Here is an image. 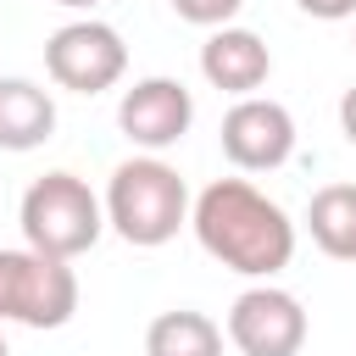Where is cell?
<instances>
[{
	"mask_svg": "<svg viewBox=\"0 0 356 356\" xmlns=\"http://www.w3.org/2000/svg\"><path fill=\"white\" fill-rule=\"evenodd\" d=\"M189 228L211 261H222L239 278L273 284L295 261V222L278 200H267L250 178H211L189 200Z\"/></svg>",
	"mask_w": 356,
	"mask_h": 356,
	"instance_id": "obj_1",
	"label": "cell"
},
{
	"mask_svg": "<svg viewBox=\"0 0 356 356\" xmlns=\"http://www.w3.org/2000/svg\"><path fill=\"white\" fill-rule=\"evenodd\" d=\"M100 206H106V228H117V239H128L134 250H156V245L178 239V228L189 222V184L161 156H128L111 167Z\"/></svg>",
	"mask_w": 356,
	"mask_h": 356,
	"instance_id": "obj_2",
	"label": "cell"
},
{
	"mask_svg": "<svg viewBox=\"0 0 356 356\" xmlns=\"http://www.w3.org/2000/svg\"><path fill=\"white\" fill-rule=\"evenodd\" d=\"M17 222H22V245L39 250V256H56V261H72L83 256L100 234H106V206L100 195L78 178V172H44L22 189V206H17Z\"/></svg>",
	"mask_w": 356,
	"mask_h": 356,
	"instance_id": "obj_3",
	"label": "cell"
},
{
	"mask_svg": "<svg viewBox=\"0 0 356 356\" xmlns=\"http://www.w3.org/2000/svg\"><path fill=\"white\" fill-rule=\"evenodd\" d=\"M78 312V273L72 261L39 256L28 245L0 250V323L22 328H67Z\"/></svg>",
	"mask_w": 356,
	"mask_h": 356,
	"instance_id": "obj_4",
	"label": "cell"
},
{
	"mask_svg": "<svg viewBox=\"0 0 356 356\" xmlns=\"http://www.w3.org/2000/svg\"><path fill=\"white\" fill-rule=\"evenodd\" d=\"M44 72L56 89H72V95H106L122 83L128 72V44L111 22L100 17H78V22H61L50 39H44Z\"/></svg>",
	"mask_w": 356,
	"mask_h": 356,
	"instance_id": "obj_5",
	"label": "cell"
},
{
	"mask_svg": "<svg viewBox=\"0 0 356 356\" xmlns=\"http://www.w3.org/2000/svg\"><path fill=\"white\" fill-rule=\"evenodd\" d=\"M228 345L239 356H300L306 306L278 284H250L228 306Z\"/></svg>",
	"mask_w": 356,
	"mask_h": 356,
	"instance_id": "obj_6",
	"label": "cell"
},
{
	"mask_svg": "<svg viewBox=\"0 0 356 356\" xmlns=\"http://www.w3.org/2000/svg\"><path fill=\"white\" fill-rule=\"evenodd\" d=\"M222 156L239 167V172H273L295 156V117L284 100H267V95H245L228 106L222 117Z\"/></svg>",
	"mask_w": 356,
	"mask_h": 356,
	"instance_id": "obj_7",
	"label": "cell"
},
{
	"mask_svg": "<svg viewBox=\"0 0 356 356\" xmlns=\"http://www.w3.org/2000/svg\"><path fill=\"white\" fill-rule=\"evenodd\" d=\"M195 122V95L178 83V78H139L134 89H122L117 100V128L128 145H139L145 156H161L172 150Z\"/></svg>",
	"mask_w": 356,
	"mask_h": 356,
	"instance_id": "obj_8",
	"label": "cell"
},
{
	"mask_svg": "<svg viewBox=\"0 0 356 356\" xmlns=\"http://www.w3.org/2000/svg\"><path fill=\"white\" fill-rule=\"evenodd\" d=\"M200 78H206L211 89L245 100V95H256V89L273 78V50H267L261 33H250V28H234V22H228V28H211L206 44H200Z\"/></svg>",
	"mask_w": 356,
	"mask_h": 356,
	"instance_id": "obj_9",
	"label": "cell"
},
{
	"mask_svg": "<svg viewBox=\"0 0 356 356\" xmlns=\"http://www.w3.org/2000/svg\"><path fill=\"white\" fill-rule=\"evenodd\" d=\"M56 134V100L33 78H0V150H39Z\"/></svg>",
	"mask_w": 356,
	"mask_h": 356,
	"instance_id": "obj_10",
	"label": "cell"
},
{
	"mask_svg": "<svg viewBox=\"0 0 356 356\" xmlns=\"http://www.w3.org/2000/svg\"><path fill=\"white\" fill-rule=\"evenodd\" d=\"M306 234L323 256L356 261V184H323L306 200Z\"/></svg>",
	"mask_w": 356,
	"mask_h": 356,
	"instance_id": "obj_11",
	"label": "cell"
},
{
	"mask_svg": "<svg viewBox=\"0 0 356 356\" xmlns=\"http://www.w3.org/2000/svg\"><path fill=\"white\" fill-rule=\"evenodd\" d=\"M145 356H222V328L206 312H161L145 328Z\"/></svg>",
	"mask_w": 356,
	"mask_h": 356,
	"instance_id": "obj_12",
	"label": "cell"
},
{
	"mask_svg": "<svg viewBox=\"0 0 356 356\" xmlns=\"http://www.w3.org/2000/svg\"><path fill=\"white\" fill-rule=\"evenodd\" d=\"M239 6L245 0H172V11L184 22H195V28H228L239 17Z\"/></svg>",
	"mask_w": 356,
	"mask_h": 356,
	"instance_id": "obj_13",
	"label": "cell"
},
{
	"mask_svg": "<svg viewBox=\"0 0 356 356\" xmlns=\"http://www.w3.org/2000/svg\"><path fill=\"white\" fill-rule=\"evenodd\" d=\"M306 17H317V22H345V17H356V0H295Z\"/></svg>",
	"mask_w": 356,
	"mask_h": 356,
	"instance_id": "obj_14",
	"label": "cell"
},
{
	"mask_svg": "<svg viewBox=\"0 0 356 356\" xmlns=\"http://www.w3.org/2000/svg\"><path fill=\"white\" fill-rule=\"evenodd\" d=\"M339 128H345V139L356 145V83L339 95Z\"/></svg>",
	"mask_w": 356,
	"mask_h": 356,
	"instance_id": "obj_15",
	"label": "cell"
},
{
	"mask_svg": "<svg viewBox=\"0 0 356 356\" xmlns=\"http://www.w3.org/2000/svg\"><path fill=\"white\" fill-rule=\"evenodd\" d=\"M56 6H67V11H95L100 0H56Z\"/></svg>",
	"mask_w": 356,
	"mask_h": 356,
	"instance_id": "obj_16",
	"label": "cell"
},
{
	"mask_svg": "<svg viewBox=\"0 0 356 356\" xmlns=\"http://www.w3.org/2000/svg\"><path fill=\"white\" fill-rule=\"evenodd\" d=\"M0 356H11V345H6V334H0Z\"/></svg>",
	"mask_w": 356,
	"mask_h": 356,
	"instance_id": "obj_17",
	"label": "cell"
}]
</instances>
